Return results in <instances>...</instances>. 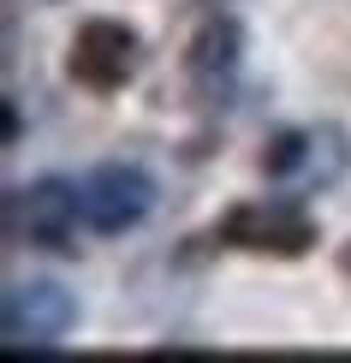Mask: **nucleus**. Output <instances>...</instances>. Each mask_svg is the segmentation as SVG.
<instances>
[{
  "mask_svg": "<svg viewBox=\"0 0 351 363\" xmlns=\"http://www.w3.org/2000/svg\"><path fill=\"white\" fill-rule=\"evenodd\" d=\"M221 245H233L244 256H280L292 262L316 245V215L292 196H250V203H233L221 215Z\"/></svg>",
  "mask_w": 351,
  "mask_h": 363,
  "instance_id": "nucleus-1",
  "label": "nucleus"
},
{
  "mask_svg": "<svg viewBox=\"0 0 351 363\" xmlns=\"http://www.w3.org/2000/svg\"><path fill=\"white\" fill-rule=\"evenodd\" d=\"M78 220H84V191L66 179H36V185L6 196V238L30 250L72 256L78 250Z\"/></svg>",
  "mask_w": 351,
  "mask_h": 363,
  "instance_id": "nucleus-2",
  "label": "nucleus"
},
{
  "mask_svg": "<svg viewBox=\"0 0 351 363\" xmlns=\"http://www.w3.org/2000/svg\"><path fill=\"white\" fill-rule=\"evenodd\" d=\"M137 66H143V42H137V30L113 24V18L78 24V36H72V48H66V72L84 89H96V96L126 89L137 78Z\"/></svg>",
  "mask_w": 351,
  "mask_h": 363,
  "instance_id": "nucleus-3",
  "label": "nucleus"
},
{
  "mask_svg": "<svg viewBox=\"0 0 351 363\" xmlns=\"http://www.w3.org/2000/svg\"><path fill=\"white\" fill-rule=\"evenodd\" d=\"M72 322H78L72 292H60V286H48V280L12 286V292H6V310H0V334H6V352H12V357L54 345Z\"/></svg>",
  "mask_w": 351,
  "mask_h": 363,
  "instance_id": "nucleus-4",
  "label": "nucleus"
},
{
  "mask_svg": "<svg viewBox=\"0 0 351 363\" xmlns=\"http://www.w3.org/2000/svg\"><path fill=\"white\" fill-rule=\"evenodd\" d=\"M155 208V185H149V173L143 167H101V173H89V185H84V220L96 226V233H131L137 220Z\"/></svg>",
  "mask_w": 351,
  "mask_h": 363,
  "instance_id": "nucleus-5",
  "label": "nucleus"
},
{
  "mask_svg": "<svg viewBox=\"0 0 351 363\" xmlns=\"http://www.w3.org/2000/svg\"><path fill=\"white\" fill-rule=\"evenodd\" d=\"M233 66H238V24L233 18H203V30L191 36V48H185V78L196 96H215V89L233 78Z\"/></svg>",
  "mask_w": 351,
  "mask_h": 363,
  "instance_id": "nucleus-6",
  "label": "nucleus"
},
{
  "mask_svg": "<svg viewBox=\"0 0 351 363\" xmlns=\"http://www.w3.org/2000/svg\"><path fill=\"white\" fill-rule=\"evenodd\" d=\"M303 161H310V131H280V138L262 149V173H274V179L303 173Z\"/></svg>",
  "mask_w": 351,
  "mask_h": 363,
  "instance_id": "nucleus-7",
  "label": "nucleus"
}]
</instances>
